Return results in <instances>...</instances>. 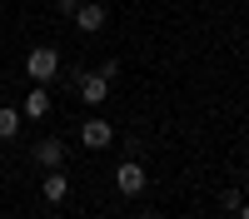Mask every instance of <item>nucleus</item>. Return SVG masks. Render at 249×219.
Instances as JSON below:
<instances>
[{
	"mask_svg": "<svg viewBox=\"0 0 249 219\" xmlns=\"http://www.w3.org/2000/svg\"><path fill=\"white\" fill-rule=\"evenodd\" d=\"M144 185H150V169H144L140 159H124V165L115 169V189L120 194H140Z\"/></svg>",
	"mask_w": 249,
	"mask_h": 219,
	"instance_id": "nucleus-2",
	"label": "nucleus"
},
{
	"mask_svg": "<svg viewBox=\"0 0 249 219\" xmlns=\"http://www.w3.org/2000/svg\"><path fill=\"white\" fill-rule=\"evenodd\" d=\"M75 85H80V100H85V105H105V100H110V80L100 75V70L75 75Z\"/></svg>",
	"mask_w": 249,
	"mask_h": 219,
	"instance_id": "nucleus-3",
	"label": "nucleus"
},
{
	"mask_svg": "<svg viewBox=\"0 0 249 219\" xmlns=\"http://www.w3.org/2000/svg\"><path fill=\"white\" fill-rule=\"evenodd\" d=\"M80 139H85V150H105L110 139H115V130H110V119H100V115H90L85 125H80Z\"/></svg>",
	"mask_w": 249,
	"mask_h": 219,
	"instance_id": "nucleus-5",
	"label": "nucleus"
},
{
	"mask_svg": "<svg viewBox=\"0 0 249 219\" xmlns=\"http://www.w3.org/2000/svg\"><path fill=\"white\" fill-rule=\"evenodd\" d=\"M25 75L35 80V85H50V80L60 75V50L35 45V50H30V60H25Z\"/></svg>",
	"mask_w": 249,
	"mask_h": 219,
	"instance_id": "nucleus-1",
	"label": "nucleus"
},
{
	"mask_svg": "<svg viewBox=\"0 0 249 219\" xmlns=\"http://www.w3.org/2000/svg\"><path fill=\"white\" fill-rule=\"evenodd\" d=\"M30 159H35L40 169H65V145H60V139L50 135V139H40V145L30 150Z\"/></svg>",
	"mask_w": 249,
	"mask_h": 219,
	"instance_id": "nucleus-4",
	"label": "nucleus"
},
{
	"mask_svg": "<svg viewBox=\"0 0 249 219\" xmlns=\"http://www.w3.org/2000/svg\"><path fill=\"white\" fill-rule=\"evenodd\" d=\"M40 194H45V204H60V199L70 194V174L65 169H50L45 179H40Z\"/></svg>",
	"mask_w": 249,
	"mask_h": 219,
	"instance_id": "nucleus-7",
	"label": "nucleus"
},
{
	"mask_svg": "<svg viewBox=\"0 0 249 219\" xmlns=\"http://www.w3.org/2000/svg\"><path fill=\"white\" fill-rule=\"evenodd\" d=\"M45 115H50V95L45 90H30L25 105H20V119H45Z\"/></svg>",
	"mask_w": 249,
	"mask_h": 219,
	"instance_id": "nucleus-8",
	"label": "nucleus"
},
{
	"mask_svg": "<svg viewBox=\"0 0 249 219\" xmlns=\"http://www.w3.org/2000/svg\"><path fill=\"white\" fill-rule=\"evenodd\" d=\"M60 10H65V15H75V10H80V0H60Z\"/></svg>",
	"mask_w": 249,
	"mask_h": 219,
	"instance_id": "nucleus-10",
	"label": "nucleus"
},
{
	"mask_svg": "<svg viewBox=\"0 0 249 219\" xmlns=\"http://www.w3.org/2000/svg\"><path fill=\"white\" fill-rule=\"evenodd\" d=\"M135 219H160V214H135Z\"/></svg>",
	"mask_w": 249,
	"mask_h": 219,
	"instance_id": "nucleus-12",
	"label": "nucleus"
},
{
	"mask_svg": "<svg viewBox=\"0 0 249 219\" xmlns=\"http://www.w3.org/2000/svg\"><path fill=\"white\" fill-rule=\"evenodd\" d=\"M239 219H249V204H239Z\"/></svg>",
	"mask_w": 249,
	"mask_h": 219,
	"instance_id": "nucleus-11",
	"label": "nucleus"
},
{
	"mask_svg": "<svg viewBox=\"0 0 249 219\" xmlns=\"http://www.w3.org/2000/svg\"><path fill=\"white\" fill-rule=\"evenodd\" d=\"M75 25L95 35V30H105V5H95V0H80V10H75Z\"/></svg>",
	"mask_w": 249,
	"mask_h": 219,
	"instance_id": "nucleus-6",
	"label": "nucleus"
},
{
	"mask_svg": "<svg viewBox=\"0 0 249 219\" xmlns=\"http://www.w3.org/2000/svg\"><path fill=\"white\" fill-rule=\"evenodd\" d=\"M20 125H25V119H20V110H5V105H0V139H15Z\"/></svg>",
	"mask_w": 249,
	"mask_h": 219,
	"instance_id": "nucleus-9",
	"label": "nucleus"
},
{
	"mask_svg": "<svg viewBox=\"0 0 249 219\" xmlns=\"http://www.w3.org/2000/svg\"><path fill=\"white\" fill-rule=\"evenodd\" d=\"M244 194H249V179H244Z\"/></svg>",
	"mask_w": 249,
	"mask_h": 219,
	"instance_id": "nucleus-13",
	"label": "nucleus"
}]
</instances>
